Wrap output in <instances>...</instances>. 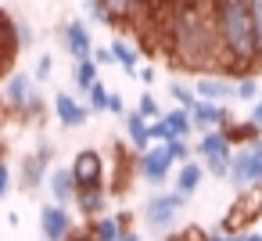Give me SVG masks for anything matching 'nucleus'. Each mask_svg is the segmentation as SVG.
I'll return each mask as SVG.
<instances>
[{
	"instance_id": "58836bf2",
	"label": "nucleus",
	"mask_w": 262,
	"mask_h": 241,
	"mask_svg": "<svg viewBox=\"0 0 262 241\" xmlns=\"http://www.w3.org/2000/svg\"><path fill=\"white\" fill-rule=\"evenodd\" d=\"M8 191H11V169L8 162H0V198H8Z\"/></svg>"
},
{
	"instance_id": "f704fd0d",
	"label": "nucleus",
	"mask_w": 262,
	"mask_h": 241,
	"mask_svg": "<svg viewBox=\"0 0 262 241\" xmlns=\"http://www.w3.org/2000/svg\"><path fill=\"white\" fill-rule=\"evenodd\" d=\"M15 33H18V44H22V47H33V40H36V29H33L29 22L15 18Z\"/></svg>"
},
{
	"instance_id": "473e14b6",
	"label": "nucleus",
	"mask_w": 262,
	"mask_h": 241,
	"mask_svg": "<svg viewBox=\"0 0 262 241\" xmlns=\"http://www.w3.org/2000/svg\"><path fill=\"white\" fill-rule=\"evenodd\" d=\"M83 8H86L90 22H97V26H112V18H108V11H104L101 0H83Z\"/></svg>"
},
{
	"instance_id": "4c0bfd02",
	"label": "nucleus",
	"mask_w": 262,
	"mask_h": 241,
	"mask_svg": "<svg viewBox=\"0 0 262 241\" xmlns=\"http://www.w3.org/2000/svg\"><path fill=\"white\" fill-rule=\"evenodd\" d=\"M108 112H112V115H122V119H126V105H122V94H115V90L108 94Z\"/></svg>"
},
{
	"instance_id": "f3484780",
	"label": "nucleus",
	"mask_w": 262,
	"mask_h": 241,
	"mask_svg": "<svg viewBox=\"0 0 262 241\" xmlns=\"http://www.w3.org/2000/svg\"><path fill=\"white\" fill-rule=\"evenodd\" d=\"M47 191H51L54 205L76 202V180H72V169H69V166H54V169L47 173Z\"/></svg>"
},
{
	"instance_id": "72a5a7b5",
	"label": "nucleus",
	"mask_w": 262,
	"mask_h": 241,
	"mask_svg": "<svg viewBox=\"0 0 262 241\" xmlns=\"http://www.w3.org/2000/svg\"><path fill=\"white\" fill-rule=\"evenodd\" d=\"M165 151H169V158H172V162H187L190 144H187V140H165Z\"/></svg>"
},
{
	"instance_id": "2eb2a0df",
	"label": "nucleus",
	"mask_w": 262,
	"mask_h": 241,
	"mask_svg": "<svg viewBox=\"0 0 262 241\" xmlns=\"http://www.w3.org/2000/svg\"><path fill=\"white\" fill-rule=\"evenodd\" d=\"M54 115H58V123L65 126V130H76V126H83L86 119H90V108L76 97V94H54Z\"/></svg>"
},
{
	"instance_id": "7ed1b4c3",
	"label": "nucleus",
	"mask_w": 262,
	"mask_h": 241,
	"mask_svg": "<svg viewBox=\"0 0 262 241\" xmlns=\"http://www.w3.org/2000/svg\"><path fill=\"white\" fill-rule=\"evenodd\" d=\"M258 219H262V187H241L237 198L230 202L226 216L219 219V234H226V237L248 234Z\"/></svg>"
},
{
	"instance_id": "20e7f679",
	"label": "nucleus",
	"mask_w": 262,
	"mask_h": 241,
	"mask_svg": "<svg viewBox=\"0 0 262 241\" xmlns=\"http://www.w3.org/2000/svg\"><path fill=\"white\" fill-rule=\"evenodd\" d=\"M4 105L11 115L18 119H40L43 112V97H40V87L29 72H11L4 79Z\"/></svg>"
},
{
	"instance_id": "f8f14e48",
	"label": "nucleus",
	"mask_w": 262,
	"mask_h": 241,
	"mask_svg": "<svg viewBox=\"0 0 262 241\" xmlns=\"http://www.w3.org/2000/svg\"><path fill=\"white\" fill-rule=\"evenodd\" d=\"M61 47L76 58V62H83V58H90L94 54V36H90V26L83 22V18H72V22H65L61 26Z\"/></svg>"
},
{
	"instance_id": "a18cd8bd",
	"label": "nucleus",
	"mask_w": 262,
	"mask_h": 241,
	"mask_svg": "<svg viewBox=\"0 0 262 241\" xmlns=\"http://www.w3.org/2000/svg\"><path fill=\"white\" fill-rule=\"evenodd\" d=\"M115 241H140V234H137V230H122Z\"/></svg>"
},
{
	"instance_id": "a19ab883",
	"label": "nucleus",
	"mask_w": 262,
	"mask_h": 241,
	"mask_svg": "<svg viewBox=\"0 0 262 241\" xmlns=\"http://www.w3.org/2000/svg\"><path fill=\"white\" fill-rule=\"evenodd\" d=\"M248 123H255L262 130V101H251V112H248Z\"/></svg>"
},
{
	"instance_id": "c756f323",
	"label": "nucleus",
	"mask_w": 262,
	"mask_h": 241,
	"mask_svg": "<svg viewBox=\"0 0 262 241\" xmlns=\"http://www.w3.org/2000/svg\"><path fill=\"white\" fill-rule=\"evenodd\" d=\"M137 112L147 119V123H155V119H162V108H158V97L151 94V90H144L140 94V105H137Z\"/></svg>"
},
{
	"instance_id": "c03bdc74",
	"label": "nucleus",
	"mask_w": 262,
	"mask_h": 241,
	"mask_svg": "<svg viewBox=\"0 0 262 241\" xmlns=\"http://www.w3.org/2000/svg\"><path fill=\"white\" fill-rule=\"evenodd\" d=\"M69 241H97V237H94V234H90V230H76V234H72V237H69Z\"/></svg>"
},
{
	"instance_id": "9b49d317",
	"label": "nucleus",
	"mask_w": 262,
	"mask_h": 241,
	"mask_svg": "<svg viewBox=\"0 0 262 241\" xmlns=\"http://www.w3.org/2000/svg\"><path fill=\"white\" fill-rule=\"evenodd\" d=\"M169 169H172V158H169L165 144H155V148L137 155V176H144L147 184H165Z\"/></svg>"
},
{
	"instance_id": "bb28decb",
	"label": "nucleus",
	"mask_w": 262,
	"mask_h": 241,
	"mask_svg": "<svg viewBox=\"0 0 262 241\" xmlns=\"http://www.w3.org/2000/svg\"><path fill=\"white\" fill-rule=\"evenodd\" d=\"M169 94H172V101H180V108H187V112L198 105L194 87H187V83H180V79H169Z\"/></svg>"
},
{
	"instance_id": "dca6fc26",
	"label": "nucleus",
	"mask_w": 262,
	"mask_h": 241,
	"mask_svg": "<svg viewBox=\"0 0 262 241\" xmlns=\"http://www.w3.org/2000/svg\"><path fill=\"white\" fill-rule=\"evenodd\" d=\"M194 94H198L201 101L219 105V101H226V97H237V83H230L226 76H198V79H194Z\"/></svg>"
},
{
	"instance_id": "6e6552de",
	"label": "nucleus",
	"mask_w": 262,
	"mask_h": 241,
	"mask_svg": "<svg viewBox=\"0 0 262 241\" xmlns=\"http://www.w3.org/2000/svg\"><path fill=\"white\" fill-rule=\"evenodd\" d=\"M51 158H54L51 140H40V148L29 151V155L22 158V166H18V184H22V191H36V187L47 180V173H51Z\"/></svg>"
},
{
	"instance_id": "aec40b11",
	"label": "nucleus",
	"mask_w": 262,
	"mask_h": 241,
	"mask_svg": "<svg viewBox=\"0 0 262 241\" xmlns=\"http://www.w3.org/2000/svg\"><path fill=\"white\" fill-rule=\"evenodd\" d=\"M162 123H165V140H187V137L194 133V123H190V112H187V108L165 112Z\"/></svg>"
},
{
	"instance_id": "de8ad7c7",
	"label": "nucleus",
	"mask_w": 262,
	"mask_h": 241,
	"mask_svg": "<svg viewBox=\"0 0 262 241\" xmlns=\"http://www.w3.org/2000/svg\"><path fill=\"white\" fill-rule=\"evenodd\" d=\"M165 241H176V237H165Z\"/></svg>"
},
{
	"instance_id": "f03ea898",
	"label": "nucleus",
	"mask_w": 262,
	"mask_h": 241,
	"mask_svg": "<svg viewBox=\"0 0 262 241\" xmlns=\"http://www.w3.org/2000/svg\"><path fill=\"white\" fill-rule=\"evenodd\" d=\"M212 15H215V33H219L223 58H226V72L251 76V69L258 65V54H255V29H251L248 0H212Z\"/></svg>"
},
{
	"instance_id": "49530a36",
	"label": "nucleus",
	"mask_w": 262,
	"mask_h": 241,
	"mask_svg": "<svg viewBox=\"0 0 262 241\" xmlns=\"http://www.w3.org/2000/svg\"><path fill=\"white\" fill-rule=\"evenodd\" d=\"M4 115H8V105H4V90H0V123H4Z\"/></svg>"
},
{
	"instance_id": "4be33fe9",
	"label": "nucleus",
	"mask_w": 262,
	"mask_h": 241,
	"mask_svg": "<svg viewBox=\"0 0 262 241\" xmlns=\"http://www.w3.org/2000/svg\"><path fill=\"white\" fill-rule=\"evenodd\" d=\"M97 83V65H94V58H83V62H76V69H72V87H76V94H90V87Z\"/></svg>"
},
{
	"instance_id": "393cba45",
	"label": "nucleus",
	"mask_w": 262,
	"mask_h": 241,
	"mask_svg": "<svg viewBox=\"0 0 262 241\" xmlns=\"http://www.w3.org/2000/svg\"><path fill=\"white\" fill-rule=\"evenodd\" d=\"M108 47H112L115 62H119V65H122V69L129 72V76H137V62H140V58H137V47H133L129 40H112Z\"/></svg>"
},
{
	"instance_id": "e433bc0d",
	"label": "nucleus",
	"mask_w": 262,
	"mask_h": 241,
	"mask_svg": "<svg viewBox=\"0 0 262 241\" xmlns=\"http://www.w3.org/2000/svg\"><path fill=\"white\" fill-rule=\"evenodd\" d=\"M90 58H94V65H97V69H101V65H112V62H115L112 47H94V54H90Z\"/></svg>"
},
{
	"instance_id": "1a4fd4ad",
	"label": "nucleus",
	"mask_w": 262,
	"mask_h": 241,
	"mask_svg": "<svg viewBox=\"0 0 262 241\" xmlns=\"http://www.w3.org/2000/svg\"><path fill=\"white\" fill-rule=\"evenodd\" d=\"M40 234H43V241H69L76 234V216L65 205L47 202L40 209Z\"/></svg>"
},
{
	"instance_id": "37998d69",
	"label": "nucleus",
	"mask_w": 262,
	"mask_h": 241,
	"mask_svg": "<svg viewBox=\"0 0 262 241\" xmlns=\"http://www.w3.org/2000/svg\"><path fill=\"white\" fill-rule=\"evenodd\" d=\"M137 76H140V79H144V83H147V87H151V83H155V79H158V72H155V69H140V72H137Z\"/></svg>"
},
{
	"instance_id": "0eeeda50",
	"label": "nucleus",
	"mask_w": 262,
	"mask_h": 241,
	"mask_svg": "<svg viewBox=\"0 0 262 241\" xmlns=\"http://www.w3.org/2000/svg\"><path fill=\"white\" fill-rule=\"evenodd\" d=\"M230 180L237 187H262V140L258 144H244L241 151H233Z\"/></svg>"
},
{
	"instance_id": "ddd939ff",
	"label": "nucleus",
	"mask_w": 262,
	"mask_h": 241,
	"mask_svg": "<svg viewBox=\"0 0 262 241\" xmlns=\"http://www.w3.org/2000/svg\"><path fill=\"white\" fill-rule=\"evenodd\" d=\"M18 51H22V44H18V33H15V15H8L0 8V76H11Z\"/></svg>"
},
{
	"instance_id": "b1692460",
	"label": "nucleus",
	"mask_w": 262,
	"mask_h": 241,
	"mask_svg": "<svg viewBox=\"0 0 262 241\" xmlns=\"http://www.w3.org/2000/svg\"><path fill=\"white\" fill-rule=\"evenodd\" d=\"M223 133L230 144H258L262 140V130L255 123H230V126H223Z\"/></svg>"
},
{
	"instance_id": "412c9836",
	"label": "nucleus",
	"mask_w": 262,
	"mask_h": 241,
	"mask_svg": "<svg viewBox=\"0 0 262 241\" xmlns=\"http://www.w3.org/2000/svg\"><path fill=\"white\" fill-rule=\"evenodd\" d=\"M201 180H205V166H201V162H183L180 173H176V191H180L183 198H190V194L201 187Z\"/></svg>"
},
{
	"instance_id": "2f4dec72",
	"label": "nucleus",
	"mask_w": 262,
	"mask_h": 241,
	"mask_svg": "<svg viewBox=\"0 0 262 241\" xmlns=\"http://www.w3.org/2000/svg\"><path fill=\"white\" fill-rule=\"evenodd\" d=\"M51 76H54V58H51V54H40V58H36V69H33V79H36V83H47Z\"/></svg>"
},
{
	"instance_id": "f257e3e1",
	"label": "nucleus",
	"mask_w": 262,
	"mask_h": 241,
	"mask_svg": "<svg viewBox=\"0 0 262 241\" xmlns=\"http://www.w3.org/2000/svg\"><path fill=\"white\" fill-rule=\"evenodd\" d=\"M165 54L172 58V65L190 69V72H208V69L226 72V58H223V47H219L215 15H212V0H183L172 11Z\"/></svg>"
},
{
	"instance_id": "c9c22d12",
	"label": "nucleus",
	"mask_w": 262,
	"mask_h": 241,
	"mask_svg": "<svg viewBox=\"0 0 262 241\" xmlns=\"http://www.w3.org/2000/svg\"><path fill=\"white\" fill-rule=\"evenodd\" d=\"M176 241H208V234H205L201 227H183V230L176 234Z\"/></svg>"
},
{
	"instance_id": "39448f33",
	"label": "nucleus",
	"mask_w": 262,
	"mask_h": 241,
	"mask_svg": "<svg viewBox=\"0 0 262 241\" xmlns=\"http://www.w3.org/2000/svg\"><path fill=\"white\" fill-rule=\"evenodd\" d=\"M198 155H201L205 173H212V176H219V180H226V176H230L233 144L226 140V133H223V130H208V133H201V137H198Z\"/></svg>"
},
{
	"instance_id": "423d86ee",
	"label": "nucleus",
	"mask_w": 262,
	"mask_h": 241,
	"mask_svg": "<svg viewBox=\"0 0 262 241\" xmlns=\"http://www.w3.org/2000/svg\"><path fill=\"white\" fill-rule=\"evenodd\" d=\"M183 205H187V198H183L180 191H162V194L147 198V205H144V223H147V230L169 234V230L176 227Z\"/></svg>"
},
{
	"instance_id": "6ab92c4d",
	"label": "nucleus",
	"mask_w": 262,
	"mask_h": 241,
	"mask_svg": "<svg viewBox=\"0 0 262 241\" xmlns=\"http://www.w3.org/2000/svg\"><path fill=\"white\" fill-rule=\"evenodd\" d=\"M104 205H108V187H83L76 191V209L90 219L104 216Z\"/></svg>"
},
{
	"instance_id": "9d476101",
	"label": "nucleus",
	"mask_w": 262,
	"mask_h": 241,
	"mask_svg": "<svg viewBox=\"0 0 262 241\" xmlns=\"http://www.w3.org/2000/svg\"><path fill=\"white\" fill-rule=\"evenodd\" d=\"M69 169H72L76 191H83V187H104V158H101V151H94V148L79 151Z\"/></svg>"
},
{
	"instance_id": "cd10ccee",
	"label": "nucleus",
	"mask_w": 262,
	"mask_h": 241,
	"mask_svg": "<svg viewBox=\"0 0 262 241\" xmlns=\"http://www.w3.org/2000/svg\"><path fill=\"white\" fill-rule=\"evenodd\" d=\"M248 11H251V29H255V54L262 65V0H248Z\"/></svg>"
},
{
	"instance_id": "5701e85b",
	"label": "nucleus",
	"mask_w": 262,
	"mask_h": 241,
	"mask_svg": "<svg viewBox=\"0 0 262 241\" xmlns=\"http://www.w3.org/2000/svg\"><path fill=\"white\" fill-rule=\"evenodd\" d=\"M97 241H115L126 227H122V219H119V212L115 216H97V219H90V227H86Z\"/></svg>"
},
{
	"instance_id": "a878e982",
	"label": "nucleus",
	"mask_w": 262,
	"mask_h": 241,
	"mask_svg": "<svg viewBox=\"0 0 262 241\" xmlns=\"http://www.w3.org/2000/svg\"><path fill=\"white\" fill-rule=\"evenodd\" d=\"M101 4H104V11H108L112 22H126V18L137 11L140 0H101Z\"/></svg>"
},
{
	"instance_id": "79ce46f5",
	"label": "nucleus",
	"mask_w": 262,
	"mask_h": 241,
	"mask_svg": "<svg viewBox=\"0 0 262 241\" xmlns=\"http://www.w3.org/2000/svg\"><path fill=\"white\" fill-rule=\"evenodd\" d=\"M226 241H262V230H248V234H233Z\"/></svg>"
},
{
	"instance_id": "a211bd4d",
	"label": "nucleus",
	"mask_w": 262,
	"mask_h": 241,
	"mask_svg": "<svg viewBox=\"0 0 262 241\" xmlns=\"http://www.w3.org/2000/svg\"><path fill=\"white\" fill-rule=\"evenodd\" d=\"M126 137H129V144H133V151H137V155L151 148V123H147L137 108H133V112H126Z\"/></svg>"
},
{
	"instance_id": "4468645a",
	"label": "nucleus",
	"mask_w": 262,
	"mask_h": 241,
	"mask_svg": "<svg viewBox=\"0 0 262 241\" xmlns=\"http://www.w3.org/2000/svg\"><path fill=\"white\" fill-rule=\"evenodd\" d=\"M190 123H194V130L208 133V130L230 126V123H233V115H230V108H223V105H212V101H201V97H198V105L190 108Z\"/></svg>"
},
{
	"instance_id": "ea45409f",
	"label": "nucleus",
	"mask_w": 262,
	"mask_h": 241,
	"mask_svg": "<svg viewBox=\"0 0 262 241\" xmlns=\"http://www.w3.org/2000/svg\"><path fill=\"white\" fill-rule=\"evenodd\" d=\"M151 140L165 144V123H162V119H155V123H151Z\"/></svg>"
},
{
	"instance_id": "c85d7f7f",
	"label": "nucleus",
	"mask_w": 262,
	"mask_h": 241,
	"mask_svg": "<svg viewBox=\"0 0 262 241\" xmlns=\"http://www.w3.org/2000/svg\"><path fill=\"white\" fill-rule=\"evenodd\" d=\"M108 94H112V90L97 79V83L90 87V94H86V108H90V112H108Z\"/></svg>"
},
{
	"instance_id": "7c9ffc66",
	"label": "nucleus",
	"mask_w": 262,
	"mask_h": 241,
	"mask_svg": "<svg viewBox=\"0 0 262 241\" xmlns=\"http://www.w3.org/2000/svg\"><path fill=\"white\" fill-rule=\"evenodd\" d=\"M237 97L241 101H258V79L255 76H237Z\"/></svg>"
}]
</instances>
